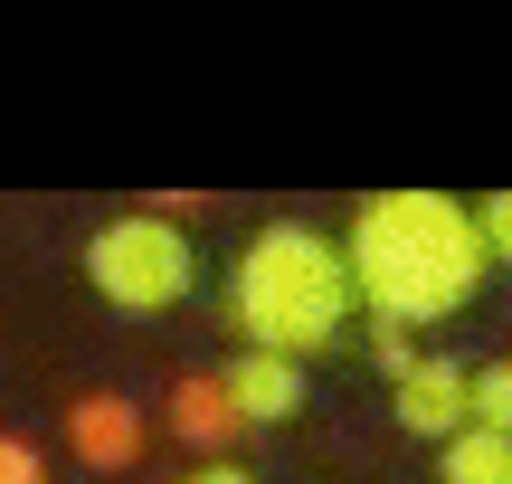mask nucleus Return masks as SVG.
Wrapping results in <instances>:
<instances>
[{
    "instance_id": "obj_1",
    "label": "nucleus",
    "mask_w": 512,
    "mask_h": 484,
    "mask_svg": "<svg viewBox=\"0 0 512 484\" xmlns=\"http://www.w3.org/2000/svg\"><path fill=\"white\" fill-rule=\"evenodd\" d=\"M332 247L351 266V304H370V323H399V333L465 314L484 285L475 219L446 190H370Z\"/></svg>"
},
{
    "instance_id": "obj_2",
    "label": "nucleus",
    "mask_w": 512,
    "mask_h": 484,
    "mask_svg": "<svg viewBox=\"0 0 512 484\" xmlns=\"http://www.w3.org/2000/svg\"><path fill=\"white\" fill-rule=\"evenodd\" d=\"M228 323L247 333V352H275V361H313L342 342L351 323V266L323 228L304 219H275L256 228L228 266Z\"/></svg>"
},
{
    "instance_id": "obj_3",
    "label": "nucleus",
    "mask_w": 512,
    "mask_h": 484,
    "mask_svg": "<svg viewBox=\"0 0 512 484\" xmlns=\"http://www.w3.org/2000/svg\"><path fill=\"white\" fill-rule=\"evenodd\" d=\"M190 276H200L190 238L171 219H152V209H124V219H105L86 238V285L114 314H162V304L190 295Z\"/></svg>"
},
{
    "instance_id": "obj_4",
    "label": "nucleus",
    "mask_w": 512,
    "mask_h": 484,
    "mask_svg": "<svg viewBox=\"0 0 512 484\" xmlns=\"http://www.w3.org/2000/svg\"><path fill=\"white\" fill-rule=\"evenodd\" d=\"M389 399H399V428L408 437H456L465 428V361H446V352H418L399 380H389Z\"/></svg>"
},
{
    "instance_id": "obj_5",
    "label": "nucleus",
    "mask_w": 512,
    "mask_h": 484,
    "mask_svg": "<svg viewBox=\"0 0 512 484\" xmlns=\"http://www.w3.org/2000/svg\"><path fill=\"white\" fill-rule=\"evenodd\" d=\"M67 447H76V466L124 475L133 456H143V409H133L124 390H86V399L67 409Z\"/></svg>"
},
{
    "instance_id": "obj_6",
    "label": "nucleus",
    "mask_w": 512,
    "mask_h": 484,
    "mask_svg": "<svg viewBox=\"0 0 512 484\" xmlns=\"http://www.w3.org/2000/svg\"><path fill=\"white\" fill-rule=\"evenodd\" d=\"M219 399L238 428H275V418L304 409V361H275V352H238L219 371Z\"/></svg>"
},
{
    "instance_id": "obj_7",
    "label": "nucleus",
    "mask_w": 512,
    "mask_h": 484,
    "mask_svg": "<svg viewBox=\"0 0 512 484\" xmlns=\"http://www.w3.org/2000/svg\"><path fill=\"white\" fill-rule=\"evenodd\" d=\"M162 428L181 437V447H200V456H228L238 418H228V399H219V371H190V380H171V399H162Z\"/></svg>"
},
{
    "instance_id": "obj_8",
    "label": "nucleus",
    "mask_w": 512,
    "mask_h": 484,
    "mask_svg": "<svg viewBox=\"0 0 512 484\" xmlns=\"http://www.w3.org/2000/svg\"><path fill=\"white\" fill-rule=\"evenodd\" d=\"M437 475H446V484H512V437L456 428V437L437 447Z\"/></svg>"
},
{
    "instance_id": "obj_9",
    "label": "nucleus",
    "mask_w": 512,
    "mask_h": 484,
    "mask_svg": "<svg viewBox=\"0 0 512 484\" xmlns=\"http://www.w3.org/2000/svg\"><path fill=\"white\" fill-rule=\"evenodd\" d=\"M465 428L512 437V361H484V371H465Z\"/></svg>"
},
{
    "instance_id": "obj_10",
    "label": "nucleus",
    "mask_w": 512,
    "mask_h": 484,
    "mask_svg": "<svg viewBox=\"0 0 512 484\" xmlns=\"http://www.w3.org/2000/svg\"><path fill=\"white\" fill-rule=\"evenodd\" d=\"M465 219H475L484 266H512V190H484V209H465Z\"/></svg>"
},
{
    "instance_id": "obj_11",
    "label": "nucleus",
    "mask_w": 512,
    "mask_h": 484,
    "mask_svg": "<svg viewBox=\"0 0 512 484\" xmlns=\"http://www.w3.org/2000/svg\"><path fill=\"white\" fill-rule=\"evenodd\" d=\"M209 209H219V190H152V219H171L190 238V219H209Z\"/></svg>"
},
{
    "instance_id": "obj_12",
    "label": "nucleus",
    "mask_w": 512,
    "mask_h": 484,
    "mask_svg": "<svg viewBox=\"0 0 512 484\" xmlns=\"http://www.w3.org/2000/svg\"><path fill=\"white\" fill-rule=\"evenodd\" d=\"M0 484H48V456L29 437H10V428H0Z\"/></svg>"
},
{
    "instance_id": "obj_13",
    "label": "nucleus",
    "mask_w": 512,
    "mask_h": 484,
    "mask_svg": "<svg viewBox=\"0 0 512 484\" xmlns=\"http://www.w3.org/2000/svg\"><path fill=\"white\" fill-rule=\"evenodd\" d=\"M370 361H380V371H389V380H399V371H408V361H418V342H408V333H399V323H370Z\"/></svg>"
},
{
    "instance_id": "obj_14",
    "label": "nucleus",
    "mask_w": 512,
    "mask_h": 484,
    "mask_svg": "<svg viewBox=\"0 0 512 484\" xmlns=\"http://www.w3.org/2000/svg\"><path fill=\"white\" fill-rule=\"evenodd\" d=\"M181 484H256V475H247V466H228V456H209V466H200V475H181Z\"/></svg>"
}]
</instances>
